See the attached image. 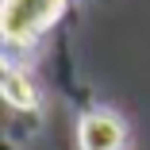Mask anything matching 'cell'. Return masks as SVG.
Here are the masks:
<instances>
[{
  "instance_id": "6da1fadb",
  "label": "cell",
  "mask_w": 150,
  "mask_h": 150,
  "mask_svg": "<svg viewBox=\"0 0 150 150\" xmlns=\"http://www.w3.org/2000/svg\"><path fill=\"white\" fill-rule=\"evenodd\" d=\"M62 12H66V0H4V12H0L4 42L23 46V42L39 39Z\"/></svg>"
},
{
  "instance_id": "7a4b0ae2",
  "label": "cell",
  "mask_w": 150,
  "mask_h": 150,
  "mask_svg": "<svg viewBox=\"0 0 150 150\" xmlns=\"http://www.w3.org/2000/svg\"><path fill=\"white\" fill-rule=\"evenodd\" d=\"M127 139V127L112 112H85L77 123V146L81 150H119Z\"/></svg>"
},
{
  "instance_id": "3957f363",
  "label": "cell",
  "mask_w": 150,
  "mask_h": 150,
  "mask_svg": "<svg viewBox=\"0 0 150 150\" xmlns=\"http://www.w3.org/2000/svg\"><path fill=\"white\" fill-rule=\"evenodd\" d=\"M4 100H8L12 108H23V112L39 108V93H35L31 77H23L16 66H8V69H4Z\"/></svg>"
}]
</instances>
